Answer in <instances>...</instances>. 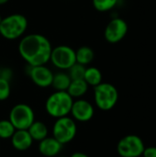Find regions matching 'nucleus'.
Listing matches in <instances>:
<instances>
[{"label": "nucleus", "instance_id": "f257e3e1", "mask_svg": "<svg viewBox=\"0 0 156 157\" xmlns=\"http://www.w3.org/2000/svg\"><path fill=\"white\" fill-rule=\"evenodd\" d=\"M51 51V41L38 33L24 36L18 44V52L29 66L45 65L50 61Z\"/></svg>", "mask_w": 156, "mask_h": 157}, {"label": "nucleus", "instance_id": "f03ea898", "mask_svg": "<svg viewBox=\"0 0 156 157\" xmlns=\"http://www.w3.org/2000/svg\"><path fill=\"white\" fill-rule=\"evenodd\" d=\"M74 100V99L67 93V91H55L46 99L45 110L49 116L54 119L68 116Z\"/></svg>", "mask_w": 156, "mask_h": 157}, {"label": "nucleus", "instance_id": "7ed1b4c3", "mask_svg": "<svg viewBox=\"0 0 156 157\" xmlns=\"http://www.w3.org/2000/svg\"><path fill=\"white\" fill-rule=\"evenodd\" d=\"M28 28V19L22 14H11L0 22V35L8 40H17L24 35Z\"/></svg>", "mask_w": 156, "mask_h": 157}, {"label": "nucleus", "instance_id": "20e7f679", "mask_svg": "<svg viewBox=\"0 0 156 157\" xmlns=\"http://www.w3.org/2000/svg\"><path fill=\"white\" fill-rule=\"evenodd\" d=\"M119 100V92L110 83H100L94 87V101L97 109L103 111L111 110Z\"/></svg>", "mask_w": 156, "mask_h": 157}, {"label": "nucleus", "instance_id": "39448f33", "mask_svg": "<svg viewBox=\"0 0 156 157\" xmlns=\"http://www.w3.org/2000/svg\"><path fill=\"white\" fill-rule=\"evenodd\" d=\"M76 121L69 116L56 119L52 126V137L61 144L64 145L71 143L76 136Z\"/></svg>", "mask_w": 156, "mask_h": 157}, {"label": "nucleus", "instance_id": "423d86ee", "mask_svg": "<svg viewBox=\"0 0 156 157\" xmlns=\"http://www.w3.org/2000/svg\"><path fill=\"white\" fill-rule=\"evenodd\" d=\"M8 120L16 130H28L35 121V113L29 105L18 103L10 109Z\"/></svg>", "mask_w": 156, "mask_h": 157}, {"label": "nucleus", "instance_id": "0eeeda50", "mask_svg": "<svg viewBox=\"0 0 156 157\" xmlns=\"http://www.w3.org/2000/svg\"><path fill=\"white\" fill-rule=\"evenodd\" d=\"M145 145L143 139L135 134L126 135L117 144V152L120 157H140L143 155Z\"/></svg>", "mask_w": 156, "mask_h": 157}, {"label": "nucleus", "instance_id": "6e6552de", "mask_svg": "<svg viewBox=\"0 0 156 157\" xmlns=\"http://www.w3.org/2000/svg\"><path fill=\"white\" fill-rule=\"evenodd\" d=\"M50 61L60 70H68L75 63V51L67 45H59L52 48Z\"/></svg>", "mask_w": 156, "mask_h": 157}, {"label": "nucleus", "instance_id": "1a4fd4ad", "mask_svg": "<svg viewBox=\"0 0 156 157\" xmlns=\"http://www.w3.org/2000/svg\"><path fill=\"white\" fill-rule=\"evenodd\" d=\"M128 29V24L124 19L120 17L112 18L106 26L104 37L109 43H118L125 38Z\"/></svg>", "mask_w": 156, "mask_h": 157}, {"label": "nucleus", "instance_id": "9d476101", "mask_svg": "<svg viewBox=\"0 0 156 157\" xmlns=\"http://www.w3.org/2000/svg\"><path fill=\"white\" fill-rule=\"evenodd\" d=\"M70 114L75 121L86 122L94 117L95 109L89 101L82 98H77L74 100Z\"/></svg>", "mask_w": 156, "mask_h": 157}, {"label": "nucleus", "instance_id": "9b49d317", "mask_svg": "<svg viewBox=\"0 0 156 157\" xmlns=\"http://www.w3.org/2000/svg\"><path fill=\"white\" fill-rule=\"evenodd\" d=\"M29 75L32 82L39 87H49L51 86L52 79H53V73L45 65H39V66H29Z\"/></svg>", "mask_w": 156, "mask_h": 157}, {"label": "nucleus", "instance_id": "f8f14e48", "mask_svg": "<svg viewBox=\"0 0 156 157\" xmlns=\"http://www.w3.org/2000/svg\"><path fill=\"white\" fill-rule=\"evenodd\" d=\"M63 146V145L61 144L55 138L52 136H48L39 142L38 150L40 154L44 157H56L60 155Z\"/></svg>", "mask_w": 156, "mask_h": 157}, {"label": "nucleus", "instance_id": "ddd939ff", "mask_svg": "<svg viewBox=\"0 0 156 157\" xmlns=\"http://www.w3.org/2000/svg\"><path fill=\"white\" fill-rule=\"evenodd\" d=\"M13 148L18 152H24L29 150L33 144V140L29 133L28 130H16L12 137L10 138Z\"/></svg>", "mask_w": 156, "mask_h": 157}, {"label": "nucleus", "instance_id": "4468645a", "mask_svg": "<svg viewBox=\"0 0 156 157\" xmlns=\"http://www.w3.org/2000/svg\"><path fill=\"white\" fill-rule=\"evenodd\" d=\"M28 132L30 134L32 140L36 142H40L41 140L48 137V134H49V129L47 125L44 122L40 121H36V120L29 126V128L28 129Z\"/></svg>", "mask_w": 156, "mask_h": 157}, {"label": "nucleus", "instance_id": "2eb2a0df", "mask_svg": "<svg viewBox=\"0 0 156 157\" xmlns=\"http://www.w3.org/2000/svg\"><path fill=\"white\" fill-rule=\"evenodd\" d=\"M89 86L84 79H76L72 80L68 89L66 90L67 93L73 98H81L83 96H85L88 90Z\"/></svg>", "mask_w": 156, "mask_h": 157}, {"label": "nucleus", "instance_id": "dca6fc26", "mask_svg": "<svg viewBox=\"0 0 156 157\" xmlns=\"http://www.w3.org/2000/svg\"><path fill=\"white\" fill-rule=\"evenodd\" d=\"M71 78L68 74L64 72H58L53 75L51 86L55 91H66L71 83Z\"/></svg>", "mask_w": 156, "mask_h": 157}, {"label": "nucleus", "instance_id": "f3484780", "mask_svg": "<svg viewBox=\"0 0 156 157\" xmlns=\"http://www.w3.org/2000/svg\"><path fill=\"white\" fill-rule=\"evenodd\" d=\"M95 53L94 51L88 46H82L75 51L76 63L82 65H88L94 60Z\"/></svg>", "mask_w": 156, "mask_h": 157}, {"label": "nucleus", "instance_id": "a211bd4d", "mask_svg": "<svg viewBox=\"0 0 156 157\" xmlns=\"http://www.w3.org/2000/svg\"><path fill=\"white\" fill-rule=\"evenodd\" d=\"M84 80L87 83L88 86L95 87L100 83H102V73L97 67H87L86 68Z\"/></svg>", "mask_w": 156, "mask_h": 157}, {"label": "nucleus", "instance_id": "6ab92c4d", "mask_svg": "<svg viewBox=\"0 0 156 157\" xmlns=\"http://www.w3.org/2000/svg\"><path fill=\"white\" fill-rule=\"evenodd\" d=\"M16 128L9 120H0V139L8 140L12 137Z\"/></svg>", "mask_w": 156, "mask_h": 157}, {"label": "nucleus", "instance_id": "aec40b11", "mask_svg": "<svg viewBox=\"0 0 156 157\" xmlns=\"http://www.w3.org/2000/svg\"><path fill=\"white\" fill-rule=\"evenodd\" d=\"M118 0H92L93 6L99 12H107L111 10L117 5Z\"/></svg>", "mask_w": 156, "mask_h": 157}, {"label": "nucleus", "instance_id": "412c9836", "mask_svg": "<svg viewBox=\"0 0 156 157\" xmlns=\"http://www.w3.org/2000/svg\"><path fill=\"white\" fill-rule=\"evenodd\" d=\"M86 66L82 65L80 63H75L72 67H70L68 69L69 73V76L71 78V80H76V79H84V75H85V72H86Z\"/></svg>", "mask_w": 156, "mask_h": 157}, {"label": "nucleus", "instance_id": "4be33fe9", "mask_svg": "<svg viewBox=\"0 0 156 157\" xmlns=\"http://www.w3.org/2000/svg\"><path fill=\"white\" fill-rule=\"evenodd\" d=\"M10 92L11 87L9 80L0 77V101L6 100L10 96Z\"/></svg>", "mask_w": 156, "mask_h": 157}, {"label": "nucleus", "instance_id": "5701e85b", "mask_svg": "<svg viewBox=\"0 0 156 157\" xmlns=\"http://www.w3.org/2000/svg\"><path fill=\"white\" fill-rule=\"evenodd\" d=\"M143 157H156V147L155 146H150L145 147L144 151L143 153Z\"/></svg>", "mask_w": 156, "mask_h": 157}, {"label": "nucleus", "instance_id": "b1692460", "mask_svg": "<svg viewBox=\"0 0 156 157\" xmlns=\"http://www.w3.org/2000/svg\"><path fill=\"white\" fill-rule=\"evenodd\" d=\"M70 157H89L86 154L82 153V152H75L74 154H72V155Z\"/></svg>", "mask_w": 156, "mask_h": 157}, {"label": "nucleus", "instance_id": "393cba45", "mask_svg": "<svg viewBox=\"0 0 156 157\" xmlns=\"http://www.w3.org/2000/svg\"><path fill=\"white\" fill-rule=\"evenodd\" d=\"M9 0H0V5H4L6 3H7Z\"/></svg>", "mask_w": 156, "mask_h": 157}, {"label": "nucleus", "instance_id": "a878e982", "mask_svg": "<svg viewBox=\"0 0 156 157\" xmlns=\"http://www.w3.org/2000/svg\"><path fill=\"white\" fill-rule=\"evenodd\" d=\"M56 157H67V156H64V155H58V156Z\"/></svg>", "mask_w": 156, "mask_h": 157}, {"label": "nucleus", "instance_id": "bb28decb", "mask_svg": "<svg viewBox=\"0 0 156 157\" xmlns=\"http://www.w3.org/2000/svg\"><path fill=\"white\" fill-rule=\"evenodd\" d=\"M2 18H3V17H1V15H0V22H1V20H2Z\"/></svg>", "mask_w": 156, "mask_h": 157}]
</instances>
